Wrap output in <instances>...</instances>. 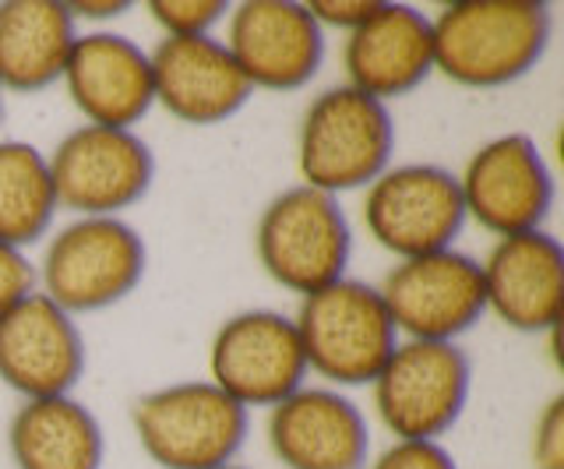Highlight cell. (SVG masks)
Wrapping results in <instances>:
<instances>
[{
	"instance_id": "1",
	"label": "cell",
	"mask_w": 564,
	"mask_h": 469,
	"mask_svg": "<svg viewBox=\"0 0 564 469\" xmlns=\"http://www.w3.org/2000/svg\"><path fill=\"white\" fill-rule=\"evenodd\" d=\"M434 72L463 89H505L546 57L554 11L543 0H458L431 19Z\"/></svg>"
},
{
	"instance_id": "2",
	"label": "cell",
	"mask_w": 564,
	"mask_h": 469,
	"mask_svg": "<svg viewBox=\"0 0 564 469\" xmlns=\"http://www.w3.org/2000/svg\"><path fill=\"white\" fill-rule=\"evenodd\" d=\"M149 248L128 219L82 216L46 240L35 265V290L70 318L117 307L141 286Z\"/></svg>"
},
{
	"instance_id": "3",
	"label": "cell",
	"mask_w": 564,
	"mask_h": 469,
	"mask_svg": "<svg viewBox=\"0 0 564 469\" xmlns=\"http://www.w3.org/2000/svg\"><path fill=\"white\" fill-rule=\"evenodd\" d=\"M395 120L384 102L349 85L317 92L296 128L300 184L339 198L375 184L392 166Z\"/></svg>"
},
{
	"instance_id": "4",
	"label": "cell",
	"mask_w": 564,
	"mask_h": 469,
	"mask_svg": "<svg viewBox=\"0 0 564 469\" xmlns=\"http://www.w3.org/2000/svg\"><path fill=\"white\" fill-rule=\"evenodd\" d=\"M131 427L159 469H219L247 445L251 413L208 378H187L141 395Z\"/></svg>"
},
{
	"instance_id": "5",
	"label": "cell",
	"mask_w": 564,
	"mask_h": 469,
	"mask_svg": "<svg viewBox=\"0 0 564 469\" xmlns=\"http://www.w3.org/2000/svg\"><path fill=\"white\" fill-rule=\"evenodd\" d=\"M293 325L304 346L307 371L339 392L370 385L399 346L395 321L378 286L349 275L311 297H300Z\"/></svg>"
},
{
	"instance_id": "6",
	"label": "cell",
	"mask_w": 564,
	"mask_h": 469,
	"mask_svg": "<svg viewBox=\"0 0 564 469\" xmlns=\"http://www.w3.org/2000/svg\"><path fill=\"white\" fill-rule=\"evenodd\" d=\"M254 254L264 275L296 297L346 280L352 230L339 198L307 184L279 190L258 216Z\"/></svg>"
},
{
	"instance_id": "7",
	"label": "cell",
	"mask_w": 564,
	"mask_h": 469,
	"mask_svg": "<svg viewBox=\"0 0 564 469\" xmlns=\"http://www.w3.org/2000/svg\"><path fill=\"white\" fill-rule=\"evenodd\" d=\"M469 392L473 360L458 342L399 339L370 381V403L392 441H441L463 421Z\"/></svg>"
},
{
	"instance_id": "8",
	"label": "cell",
	"mask_w": 564,
	"mask_h": 469,
	"mask_svg": "<svg viewBox=\"0 0 564 469\" xmlns=\"http://www.w3.org/2000/svg\"><path fill=\"white\" fill-rule=\"evenodd\" d=\"M360 216L367 237L395 262L455 248L469 222L458 177L437 163L388 166L375 184L364 187Z\"/></svg>"
},
{
	"instance_id": "9",
	"label": "cell",
	"mask_w": 564,
	"mask_h": 469,
	"mask_svg": "<svg viewBox=\"0 0 564 469\" xmlns=\"http://www.w3.org/2000/svg\"><path fill=\"white\" fill-rule=\"evenodd\" d=\"M307 357L290 315L251 307L229 315L208 342V381L247 413L272 410L307 385Z\"/></svg>"
},
{
	"instance_id": "10",
	"label": "cell",
	"mask_w": 564,
	"mask_h": 469,
	"mask_svg": "<svg viewBox=\"0 0 564 469\" xmlns=\"http://www.w3.org/2000/svg\"><path fill=\"white\" fill-rule=\"evenodd\" d=\"M53 190L64 212L120 216L152 190L155 155L138 131L78 124L46 152Z\"/></svg>"
},
{
	"instance_id": "11",
	"label": "cell",
	"mask_w": 564,
	"mask_h": 469,
	"mask_svg": "<svg viewBox=\"0 0 564 469\" xmlns=\"http://www.w3.org/2000/svg\"><path fill=\"white\" fill-rule=\"evenodd\" d=\"M378 293L399 339L458 342L487 315L480 262L455 248L395 262Z\"/></svg>"
},
{
	"instance_id": "12",
	"label": "cell",
	"mask_w": 564,
	"mask_h": 469,
	"mask_svg": "<svg viewBox=\"0 0 564 469\" xmlns=\"http://www.w3.org/2000/svg\"><path fill=\"white\" fill-rule=\"evenodd\" d=\"M458 177L466 219L494 237L543 230L554 208V173L546 166L536 138L508 131L476 149Z\"/></svg>"
},
{
	"instance_id": "13",
	"label": "cell",
	"mask_w": 564,
	"mask_h": 469,
	"mask_svg": "<svg viewBox=\"0 0 564 469\" xmlns=\"http://www.w3.org/2000/svg\"><path fill=\"white\" fill-rule=\"evenodd\" d=\"M229 57L258 92H296L325 61V32L300 0H243L226 14Z\"/></svg>"
},
{
	"instance_id": "14",
	"label": "cell",
	"mask_w": 564,
	"mask_h": 469,
	"mask_svg": "<svg viewBox=\"0 0 564 469\" xmlns=\"http://www.w3.org/2000/svg\"><path fill=\"white\" fill-rule=\"evenodd\" d=\"M85 363L88 350L78 321L40 290L0 321V381L22 395V403L75 395Z\"/></svg>"
},
{
	"instance_id": "15",
	"label": "cell",
	"mask_w": 564,
	"mask_h": 469,
	"mask_svg": "<svg viewBox=\"0 0 564 469\" xmlns=\"http://www.w3.org/2000/svg\"><path fill=\"white\" fill-rule=\"evenodd\" d=\"M61 85L85 124L96 128L134 131L155 107L149 50L110 29L78 32Z\"/></svg>"
},
{
	"instance_id": "16",
	"label": "cell",
	"mask_w": 564,
	"mask_h": 469,
	"mask_svg": "<svg viewBox=\"0 0 564 469\" xmlns=\"http://www.w3.org/2000/svg\"><path fill=\"white\" fill-rule=\"evenodd\" d=\"M264 441L286 469H367L370 424L339 389L304 385L269 410Z\"/></svg>"
},
{
	"instance_id": "17",
	"label": "cell",
	"mask_w": 564,
	"mask_h": 469,
	"mask_svg": "<svg viewBox=\"0 0 564 469\" xmlns=\"http://www.w3.org/2000/svg\"><path fill=\"white\" fill-rule=\"evenodd\" d=\"M480 275L487 315L522 336L557 332L564 310V248L554 233L533 230L494 240Z\"/></svg>"
},
{
	"instance_id": "18",
	"label": "cell",
	"mask_w": 564,
	"mask_h": 469,
	"mask_svg": "<svg viewBox=\"0 0 564 469\" xmlns=\"http://www.w3.org/2000/svg\"><path fill=\"white\" fill-rule=\"evenodd\" d=\"M155 107L191 128H216L237 117L254 89L219 36L159 40L149 50Z\"/></svg>"
},
{
	"instance_id": "19",
	"label": "cell",
	"mask_w": 564,
	"mask_h": 469,
	"mask_svg": "<svg viewBox=\"0 0 564 469\" xmlns=\"http://www.w3.org/2000/svg\"><path fill=\"white\" fill-rule=\"evenodd\" d=\"M346 85L378 102L416 92L434 75L431 19L413 4L381 0L370 19L343 43Z\"/></svg>"
},
{
	"instance_id": "20",
	"label": "cell",
	"mask_w": 564,
	"mask_h": 469,
	"mask_svg": "<svg viewBox=\"0 0 564 469\" xmlns=\"http://www.w3.org/2000/svg\"><path fill=\"white\" fill-rule=\"evenodd\" d=\"M78 22L64 0H4L0 4V89L32 96L57 85Z\"/></svg>"
},
{
	"instance_id": "21",
	"label": "cell",
	"mask_w": 564,
	"mask_h": 469,
	"mask_svg": "<svg viewBox=\"0 0 564 469\" xmlns=\"http://www.w3.org/2000/svg\"><path fill=\"white\" fill-rule=\"evenodd\" d=\"M8 451L14 469H102L106 434L75 395L32 399L11 416Z\"/></svg>"
},
{
	"instance_id": "22",
	"label": "cell",
	"mask_w": 564,
	"mask_h": 469,
	"mask_svg": "<svg viewBox=\"0 0 564 469\" xmlns=\"http://www.w3.org/2000/svg\"><path fill=\"white\" fill-rule=\"evenodd\" d=\"M57 190H53L46 152L32 142L4 138L0 142V244L25 251L50 237L57 219Z\"/></svg>"
},
{
	"instance_id": "23",
	"label": "cell",
	"mask_w": 564,
	"mask_h": 469,
	"mask_svg": "<svg viewBox=\"0 0 564 469\" xmlns=\"http://www.w3.org/2000/svg\"><path fill=\"white\" fill-rule=\"evenodd\" d=\"M229 8L234 4H226V0H152L149 14L166 40H191L216 36V25L226 22Z\"/></svg>"
},
{
	"instance_id": "24",
	"label": "cell",
	"mask_w": 564,
	"mask_h": 469,
	"mask_svg": "<svg viewBox=\"0 0 564 469\" xmlns=\"http://www.w3.org/2000/svg\"><path fill=\"white\" fill-rule=\"evenodd\" d=\"M529 456L536 469H564V395H551L533 424Z\"/></svg>"
},
{
	"instance_id": "25",
	"label": "cell",
	"mask_w": 564,
	"mask_h": 469,
	"mask_svg": "<svg viewBox=\"0 0 564 469\" xmlns=\"http://www.w3.org/2000/svg\"><path fill=\"white\" fill-rule=\"evenodd\" d=\"M367 469H458L441 441H392L367 462Z\"/></svg>"
},
{
	"instance_id": "26",
	"label": "cell",
	"mask_w": 564,
	"mask_h": 469,
	"mask_svg": "<svg viewBox=\"0 0 564 469\" xmlns=\"http://www.w3.org/2000/svg\"><path fill=\"white\" fill-rule=\"evenodd\" d=\"M29 293H35V265L25 251L0 244V321L22 304Z\"/></svg>"
},
{
	"instance_id": "27",
	"label": "cell",
	"mask_w": 564,
	"mask_h": 469,
	"mask_svg": "<svg viewBox=\"0 0 564 469\" xmlns=\"http://www.w3.org/2000/svg\"><path fill=\"white\" fill-rule=\"evenodd\" d=\"M381 0H307L311 19L322 25V32L328 29H343L346 36L352 29H360L370 14L378 11Z\"/></svg>"
},
{
	"instance_id": "28",
	"label": "cell",
	"mask_w": 564,
	"mask_h": 469,
	"mask_svg": "<svg viewBox=\"0 0 564 469\" xmlns=\"http://www.w3.org/2000/svg\"><path fill=\"white\" fill-rule=\"evenodd\" d=\"M70 19L75 22H113V19H123V14L131 11L128 0H78V4H67Z\"/></svg>"
},
{
	"instance_id": "29",
	"label": "cell",
	"mask_w": 564,
	"mask_h": 469,
	"mask_svg": "<svg viewBox=\"0 0 564 469\" xmlns=\"http://www.w3.org/2000/svg\"><path fill=\"white\" fill-rule=\"evenodd\" d=\"M4 99H8V92L0 89V124H4V113H8V107H4Z\"/></svg>"
},
{
	"instance_id": "30",
	"label": "cell",
	"mask_w": 564,
	"mask_h": 469,
	"mask_svg": "<svg viewBox=\"0 0 564 469\" xmlns=\"http://www.w3.org/2000/svg\"><path fill=\"white\" fill-rule=\"evenodd\" d=\"M219 469H251V466H240V462H229V466H219Z\"/></svg>"
}]
</instances>
